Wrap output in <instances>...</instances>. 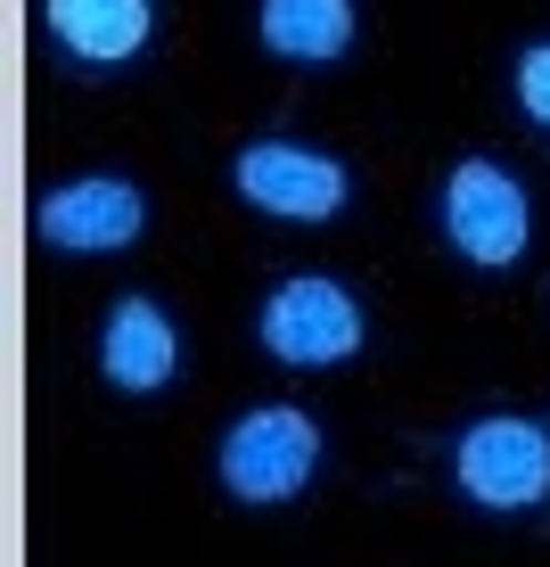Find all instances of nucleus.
<instances>
[{"instance_id": "obj_1", "label": "nucleus", "mask_w": 550, "mask_h": 567, "mask_svg": "<svg viewBox=\"0 0 550 567\" xmlns=\"http://www.w3.org/2000/svg\"><path fill=\"white\" fill-rule=\"evenodd\" d=\"M214 477H222L230 502L247 511H271V502H297L312 477H321V420L297 412V403H255L222 427L214 444Z\"/></svg>"}, {"instance_id": "obj_2", "label": "nucleus", "mask_w": 550, "mask_h": 567, "mask_svg": "<svg viewBox=\"0 0 550 567\" xmlns=\"http://www.w3.org/2000/svg\"><path fill=\"white\" fill-rule=\"evenodd\" d=\"M255 338H263L271 362L288 370H338L370 346V321L362 305H353L345 280H329V271H297V280H280L255 312Z\"/></svg>"}, {"instance_id": "obj_3", "label": "nucleus", "mask_w": 550, "mask_h": 567, "mask_svg": "<svg viewBox=\"0 0 550 567\" xmlns=\"http://www.w3.org/2000/svg\"><path fill=\"white\" fill-rule=\"evenodd\" d=\"M452 485L494 518H518L535 502H550V427L526 412L468 420L460 444H452Z\"/></svg>"}, {"instance_id": "obj_4", "label": "nucleus", "mask_w": 550, "mask_h": 567, "mask_svg": "<svg viewBox=\"0 0 550 567\" xmlns=\"http://www.w3.org/2000/svg\"><path fill=\"white\" fill-rule=\"evenodd\" d=\"M444 239L460 264L477 271H509L526 256V239H535V198H526V182L494 156H460V165L444 173Z\"/></svg>"}, {"instance_id": "obj_5", "label": "nucleus", "mask_w": 550, "mask_h": 567, "mask_svg": "<svg viewBox=\"0 0 550 567\" xmlns=\"http://www.w3.org/2000/svg\"><path fill=\"white\" fill-rule=\"evenodd\" d=\"M230 189L271 214V223H329L345 214V165L329 148H304V141H247L230 156Z\"/></svg>"}, {"instance_id": "obj_6", "label": "nucleus", "mask_w": 550, "mask_h": 567, "mask_svg": "<svg viewBox=\"0 0 550 567\" xmlns=\"http://www.w3.org/2000/svg\"><path fill=\"white\" fill-rule=\"evenodd\" d=\"M148 230V198L124 173H83V182H58L42 198V247L58 256H124Z\"/></svg>"}, {"instance_id": "obj_7", "label": "nucleus", "mask_w": 550, "mask_h": 567, "mask_svg": "<svg viewBox=\"0 0 550 567\" xmlns=\"http://www.w3.org/2000/svg\"><path fill=\"white\" fill-rule=\"evenodd\" d=\"M100 379L115 395H165L181 379V329L156 297H115L100 329Z\"/></svg>"}, {"instance_id": "obj_8", "label": "nucleus", "mask_w": 550, "mask_h": 567, "mask_svg": "<svg viewBox=\"0 0 550 567\" xmlns=\"http://www.w3.org/2000/svg\"><path fill=\"white\" fill-rule=\"evenodd\" d=\"M50 42L83 66H132L156 42V9L148 0H50L42 9Z\"/></svg>"}, {"instance_id": "obj_9", "label": "nucleus", "mask_w": 550, "mask_h": 567, "mask_svg": "<svg viewBox=\"0 0 550 567\" xmlns=\"http://www.w3.org/2000/svg\"><path fill=\"white\" fill-rule=\"evenodd\" d=\"M255 33H263V50L288 58V66H338L353 50V9L345 0H271V9L255 17Z\"/></svg>"}, {"instance_id": "obj_10", "label": "nucleus", "mask_w": 550, "mask_h": 567, "mask_svg": "<svg viewBox=\"0 0 550 567\" xmlns=\"http://www.w3.org/2000/svg\"><path fill=\"white\" fill-rule=\"evenodd\" d=\"M509 83H518V107L550 132V42H526V50H518V74H509Z\"/></svg>"}]
</instances>
